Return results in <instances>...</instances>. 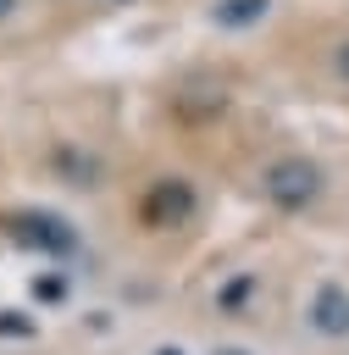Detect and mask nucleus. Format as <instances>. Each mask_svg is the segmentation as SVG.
Returning <instances> with one entry per match:
<instances>
[{"mask_svg": "<svg viewBox=\"0 0 349 355\" xmlns=\"http://www.w3.org/2000/svg\"><path fill=\"white\" fill-rule=\"evenodd\" d=\"M17 17V0H0V22H11Z\"/></svg>", "mask_w": 349, "mask_h": 355, "instance_id": "obj_4", "label": "nucleus"}, {"mask_svg": "<svg viewBox=\"0 0 349 355\" xmlns=\"http://www.w3.org/2000/svg\"><path fill=\"white\" fill-rule=\"evenodd\" d=\"M310 316H316L321 333H349V294H343V288H321Z\"/></svg>", "mask_w": 349, "mask_h": 355, "instance_id": "obj_2", "label": "nucleus"}, {"mask_svg": "<svg viewBox=\"0 0 349 355\" xmlns=\"http://www.w3.org/2000/svg\"><path fill=\"white\" fill-rule=\"evenodd\" d=\"M321 189H327L321 166L305 161V155H283V161H271V166L260 172V194H266L271 205H283V211H305V205H316Z\"/></svg>", "mask_w": 349, "mask_h": 355, "instance_id": "obj_1", "label": "nucleus"}, {"mask_svg": "<svg viewBox=\"0 0 349 355\" xmlns=\"http://www.w3.org/2000/svg\"><path fill=\"white\" fill-rule=\"evenodd\" d=\"M332 67H338V78H343V83H349V39H343V44H338V55H332Z\"/></svg>", "mask_w": 349, "mask_h": 355, "instance_id": "obj_3", "label": "nucleus"}]
</instances>
